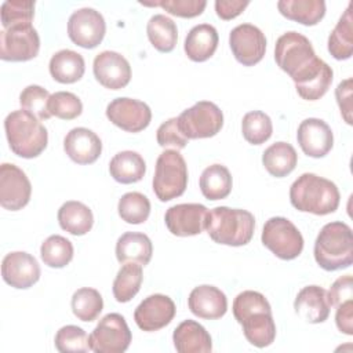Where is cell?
<instances>
[{
	"mask_svg": "<svg viewBox=\"0 0 353 353\" xmlns=\"http://www.w3.org/2000/svg\"><path fill=\"white\" fill-rule=\"evenodd\" d=\"M339 190L334 182L312 172L298 176L290 188V201L301 212L327 215L339 205Z\"/></svg>",
	"mask_w": 353,
	"mask_h": 353,
	"instance_id": "7a4b0ae2",
	"label": "cell"
},
{
	"mask_svg": "<svg viewBox=\"0 0 353 353\" xmlns=\"http://www.w3.org/2000/svg\"><path fill=\"white\" fill-rule=\"evenodd\" d=\"M200 190L207 200H222L232 192L233 179L229 170L222 164L207 167L200 175Z\"/></svg>",
	"mask_w": 353,
	"mask_h": 353,
	"instance_id": "d6a6232c",
	"label": "cell"
},
{
	"mask_svg": "<svg viewBox=\"0 0 353 353\" xmlns=\"http://www.w3.org/2000/svg\"><path fill=\"white\" fill-rule=\"evenodd\" d=\"M3 280L18 290H26L40 279V266L36 258L25 251L7 254L1 262Z\"/></svg>",
	"mask_w": 353,
	"mask_h": 353,
	"instance_id": "e0dca14e",
	"label": "cell"
},
{
	"mask_svg": "<svg viewBox=\"0 0 353 353\" xmlns=\"http://www.w3.org/2000/svg\"><path fill=\"white\" fill-rule=\"evenodd\" d=\"M240 325L247 341L256 347H266L276 338V324L272 312H255L247 316Z\"/></svg>",
	"mask_w": 353,
	"mask_h": 353,
	"instance_id": "f546056e",
	"label": "cell"
},
{
	"mask_svg": "<svg viewBox=\"0 0 353 353\" xmlns=\"http://www.w3.org/2000/svg\"><path fill=\"white\" fill-rule=\"evenodd\" d=\"M48 69L55 81L72 84L83 77L85 63L81 54L73 50H61L51 57Z\"/></svg>",
	"mask_w": 353,
	"mask_h": 353,
	"instance_id": "484cf974",
	"label": "cell"
},
{
	"mask_svg": "<svg viewBox=\"0 0 353 353\" xmlns=\"http://www.w3.org/2000/svg\"><path fill=\"white\" fill-rule=\"evenodd\" d=\"M40 256L48 268H65L73 259V244L63 236L52 234L41 243Z\"/></svg>",
	"mask_w": 353,
	"mask_h": 353,
	"instance_id": "d590c367",
	"label": "cell"
},
{
	"mask_svg": "<svg viewBox=\"0 0 353 353\" xmlns=\"http://www.w3.org/2000/svg\"><path fill=\"white\" fill-rule=\"evenodd\" d=\"M262 163L270 175L276 178H283L295 170L298 163V154L292 145L280 141L270 145L263 152Z\"/></svg>",
	"mask_w": 353,
	"mask_h": 353,
	"instance_id": "4dcf8cb0",
	"label": "cell"
},
{
	"mask_svg": "<svg viewBox=\"0 0 353 353\" xmlns=\"http://www.w3.org/2000/svg\"><path fill=\"white\" fill-rule=\"evenodd\" d=\"M330 307L327 291L319 285L303 287L294 301L295 313L312 324L324 323L330 316Z\"/></svg>",
	"mask_w": 353,
	"mask_h": 353,
	"instance_id": "7402d4cb",
	"label": "cell"
},
{
	"mask_svg": "<svg viewBox=\"0 0 353 353\" xmlns=\"http://www.w3.org/2000/svg\"><path fill=\"white\" fill-rule=\"evenodd\" d=\"M63 150L77 164H92L102 153V142L94 131L85 127H76L66 134Z\"/></svg>",
	"mask_w": 353,
	"mask_h": 353,
	"instance_id": "ffe728a7",
	"label": "cell"
},
{
	"mask_svg": "<svg viewBox=\"0 0 353 353\" xmlns=\"http://www.w3.org/2000/svg\"><path fill=\"white\" fill-rule=\"evenodd\" d=\"M50 112L62 120H73L83 112V103L77 95L69 91H58L50 97Z\"/></svg>",
	"mask_w": 353,
	"mask_h": 353,
	"instance_id": "ee69618b",
	"label": "cell"
},
{
	"mask_svg": "<svg viewBox=\"0 0 353 353\" xmlns=\"http://www.w3.org/2000/svg\"><path fill=\"white\" fill-rule=\"evenodd\" d=\"M190 312L205 320H216L225 316L228 310L226 295L216 287L203 284L192 290L188 298Z\"/></svg>",
	"mask_w": 353,
	"mask_h": 353,
	"instance_id": "44dd1931",
	"label": "cell"
},
{
	"mask_svg": "<svg viewBox=\"0 0 353 353\" xmlns=\"http://www.w3.org/2000/svg\"><path fill=\"white\" fill-rule=\"evenodd\" d=\"M314 259L328 272L346 269L353 263V233L347 223L335 221L324 225L314 241Z\"/></svg>",
	"mask_w": 353,
	"mask_h": 353,
	"instance_id": "5b68a950",
	"label": "cell"
},
{
	"mask_svg": "<svg viewBox=\"0 0 353 353\" xmlns=\"http://www.w3.org/2000/svg\"><path fill=\"white\" fill-rule=\"evenodd\" d=\"M58 222L65 232L73 236H83L91 230L94 215L84 203L70 200L59 207Z\"/></svg>",
	"mask_w": 353,
	"mask_h": 353,
	"instance_id": "4316f807",
	"label": "cell"
},
{
	"mask_svg": "<svg viewBox=\"0 0 353 353\" xmlns=\"http://www.w3.org/2000/svg\"><path fill=\"white\" fill-rule=\"evenodd\" d=\"M156 139L161 148L172 149V150L183 149L188 143V138L181 132V130L178 127L176 117L168 119L157 128Z\"/></svg>",
	"mask_w": 353,
	"mask_h": 353,
	"instance_id": "bcb514c9",
	"label": "cell"
},
{
	"mask_svg": "<svg viewBox=\"0 0 353 353\" xmlns=\"http://www.w3.org/2000/svg\"><path fill=\"white\" fill-rule=\"evenodd\" d=\"M106 23L102 14L94 8L76 10L68 21V36L79 47L95 48L105 37Z\"/></svg>",
	"mask_w": 353,
	"mask_h": 353,
	"instance_id": "8fae6325",
	"label": "cell"
},
{
	"mask_svg": "<svg viewBox=\"0 0 353 353\" xmlns=\"http://www.w3.org/2000/svg\"><path fill=\"white\" fill-rule=\"evenodd\" d=\"M208 210L199 203H183L170 207L164 215L167 229L178 237L196 236L205 228Z\"/></svg>",
	"mask_w": 353,
	"mask_h": 353,
	"instance_id": "2e32d148",
	"label": "cell"
},
{
	"mask_svg": "<svg viewBox=\"0 0 353 353\" xmlns=\"http://www.w3.org/2000/svg\"><path fill=\"white\" fill-rule=\"evenodd\" d=\"M352 84H353V80L349 77L341 81L335 90V98L341 109V114L343 116L347 124H352V91H353Z\"/></svg>",
	"mask_w": 353,
	"mask_h": 353,
	"instance_id": "c3c4849f",
	"label": "cell"
},
{
	"mask_svg": "<svg viewBox=\"0 0 353 353\" xmlns=\"http://www.w3.org/2000/svg\"><path fill=\"white\" fill-rule=\"evenodd\" d=\"M54 343L61 353H85L91 350L90 335L77 325H65L59 328L55 334Z\"/></svg>",
	"mask_w": 353,
	"mask_h": 353,
	"instance_id": "60d3db41",
	"label": "cell"
},
{
	"mask_svg": "<svg viewBox=\"0 0 353 353\" xmlns=\"http://www.w3.org/2000/svg\"><path fill=\"white\" fill-rule=\"evenodd\" d=\"M131 339L125 319L119 313H109L90 334V346L95 353H123L128 349Z\"/></svg>",
	"mask_w": 353,
	"mask_h": 353,
	"instance_id": "9c48e42d",
	"label": "cell"
},
{
	"mask_svg": "<svg viewBox=\"0 0 353 353\" xmlns=\"http://www.w3.org/2000/svg\"><path fill=\"white\" fill-rule=\"evenodd\" d=\"M72 312L81 321H94L103 309V299L95 288H79L72 296Z\"/></svg>",
	"mask_w": 353,
	"mask_h": 353,
	"instance_id": "8d00e7d4",
	"label": "cell"
},
{
	"mask_svg": "<svg viewBox=\"0 0 353 353\" xmlns=\"http://www.w3.org/2000/svg\"><path fill=\"white\" fill-rule=\"evenodd\" d=\"M32 185L26 174L15 164L0 165V204L4 210L19 211L30 200Z\"/></svg>",
	"mask_w": 353,
	"mask_h": 353,
	"instance_id": "4fadbf2b",
	"label": "cell"
},
{
	"mask_svg": "<svg viewBox=\"0 0 353 353\" xmlns=\"http://www.w3.org/2000/svg\"><path fill=\"white\" fill-rule=\"evenodd\" d=\"M335 323L341 332L353 335V301H346L336 307Z\"/></svg>",
	"mask_w": 353,
	"mask_h": 353,
	"instance_id": "f907efd6",
	"label": "cell"
},
{
	"mask_svg": "<svg viewBox=\"0 0 353 353\" xmlns=\"http://www.w3.org/2000/svg\"><path fill=\"white\" fill-rule=\"evenodd\" d=\"M328 52L338 61L349 59L353 54V18L352 3L336 22L328 37Z\"/></svg>",
	"mask_w": 353,
	"mask_h": 353,
	"instance_id": "1f68e13d",
	"label": "cell"
},
{
	"mask_svg": "<svg viewBox=\"0 0 353 353\" xmlns=\"http://www.w3.org/2000/svg\"><path fill=\"white\" fill-rule=\"evenodd\" d=\"M218 32L210 23H200L193 26L183 44L185 54L193 62H204L210 59L218 47Z\"/></svg>",
	"mask_w": 353,
	"mask_h": 353,
	"instance_id": "cb8c5ba5",
	"label": "cell"
},
{
	"mask_svg": "<svg viewBox=\"0 0 353 353\" xmlns=\"http://www.w3.org/2000/svg\"><path fill=\"white\" fill-rule=\"evenodd\" d=\"M117 211L124 222L139 225L149 218L150 201L145 194L139 192H128L119 200Z\"/></svg>",
	"mask_w": 353,
	"mask_h": 353,
	"instance_id": "74e56055",
	"label": "cell"
},
{
	"mask_svg": "<svg viewBox=\"0 0 353 353\" xmlns=\"http://www.w3.org/2000/svg\"><path fill=\"white\" fill-rule=\"evenodd\" d=\"M229 46L237 62L244 66H254L265 55L266 37L259 28L251 23H241L232 29Z\"/></svg>",
	"mask_w": 353,
	"mask_h": 353,
	"instance_id": "7c38bea8",
	"label": "cell"
},
{
	"mask_svg": "<svg viewBox=\"0 0 353 353\" xmlns=\"http://www.w3.org/2000/svg\"><path fill=\"white\" fill-rule=\"evenodd\" d=\"M178 127L188 139L211 138L223 125L222 110L210 101H200L185 109L178 117Z\"/></svg>",
	"mask_w": 353,
	"mask_h": 353,
	"instance_id": "ba28073f",
	"label": "cell"
},
{
	"mask_svg": "<svg viewBox=\"0 0 353 353\" xmlns=\"http://www.w3.org/2000/svg\"><path fill=\"white\" fill-rule=\"evenodd\" d=\"M152 254L153 245L145 233L125 232L117 239L116 258L120 263L132 262L145 266L150 262Z\"/></svg>",
	"mask_w": 353,
	"mask_h": 353,
	"instance_id": "d4e9b609",
	"label": "cell"
},
{
	"mask_svg": "<svg viewBox=\"0 0 353 353\" xmlns=\"http://www.w3.org/2000/svg\"><path fill=\"white\" fill-rule=\"evenodd\" d=\"M274 59L279 68L292 79L295 88L317 77L330 66L316 57L309 39L294 30L287 32L277 39L274 46Z\"/></svg>",
	"mask_w": 353,
	"mask_h": 353,
	"instance_id": "6da1fadb",
	"label": "cell"
},
{
	"mask_svg": "<svg viewBox=\"0 0 353 353\" xmlns=\"http://www.w3.org/2000/svg\"><path fill=\"white\" fill-rule=\"evenodd\" d=\"M34 17V1L7 0L1 4L0 18L4 29L32 25Z\"/></svg>",
	"mask_w": 353,
	"mask_h": 353,
	"instance_id": "ab89813d",
	"label": "cell"
},
{
	"mask_svg": "<svg viewBox=\"0 0 353 353\" xmlns=\"http://www.w3.org/2000/svg\"><path fill=\"white\" fill-rule=\"evenodd\" d=\"M40 37L32 25L15 26L0 32V58L11 62H25L37 57Z\"/></svg>",
	"mask_w": 353,
	"mask_h": 353,
	"instance_id": "30bf717a",
	"label": "cell"
},
{
	"mask_svg": "<svg viewBox=\"0 0 353 353\" xmlns=\"http://www.w3.org/2000/svg\"><path fill=\"white\" fill-rule=\"evenodd\" d=\"M277 8L283 17L305 26L317 25L325 15L323 0H280Z\"/></svg>",
	"mask_w": 353,
	"mask_h": 353,
	"instance_id": "83f0119b",
	"label": "cell"
},
{
	"mask_svg": "<svg viewBox=\"0 0 353 353\" xmlns=\"http://www.w3.org/2000/svg\"><path fill=\"white\" fill-rule=\"evenodd\" d=\"M176 307L174 301L163 294H153L145 298L134 312V320L137 325L146 332H153L168 325Z\"/></svg>",
	"mask_w": 353,
	"mask_h": 353,
	"instance_id": "9a60e30c",
	"label": "cell"
},
{
	"mask_svg": "<svg viewBox=\"0 0 353 353\" xmlns=\"http://www.w3.org/2000/svg\"><path fill=\"white\" fill-rule=\"evenodd\" d=\"M4 131L11 152L19 157H37L47 148V128L41 124V120L25 109L7 114Z\"/></svg>",
	"mask_w": 353,
	"mask_h": 353,
	"instance_id": "3957f363",
	"label": "cell"
},
{
	"mask_svg": "<svg viewBox=\"0 0 353 353\" xmlns=\"http://www.w3.org/2000/svg\"><path fill=\"white\" fill-rule=\"evenodd\" d=\"M172 342L179 353H210L212 350L210 334L194 320L182 321L174 330Z\"/></svg>",
	"mask_w": 353,
	"mask_h": 353,
	"instance_id": "603a6c76",
	"label": "cell"
},
{
	"mask_svg": "<svg viewBox=\"0 0 353 353\" xmlns=\"http://www.w3.org/2000/svg\"><path fill=\"white\" fill-rule=\"evenodd\" d=\"M92 72L105 88L120 90L131 80L130 62L116 51H102L94 58Z\"/></svg>",
	"mask_w": 353,
	"mask_h": 353,
	"instance_id": "ac0fdd59",
	"label": "cell"
},
{
	"mask_svg": "<svg viewBox=\"0 0 353 353\" xmlns=\"http://www.w3.org/2000/svg\"><path fill=\"white\" fill-rule=\"evenodd\" d=\"M296 139L302 152L313 159L328 154L334 146V134L330 125L316 117L305 119L296 131Z\"/></svg>",
	"mask_w": 353,
	"mask_h": 353,
	"instance_id": "d6986e66",
	"label": "cell"
},
{
	"mask_svg": "<svg viewBox=\"0 0 353 353\" xmlns=\"http://www.w3.org/2000/svg\"><path fill=\"white\" fill-rule=\"evenodd\" d=\"M109 172L113 179L120 183H135L143 178L146 172V164L138 152L123 150L114 154L110 160Z\"/></svg>",
	"mask_w": 353,
	"mask_h": 353,
	"instance_id": "f1b7e54d",
	"label": "cell"
},
{
	"mask_svg": "<svg viewBox=\"0 0 353 353\" xmlns=\"http://www.w3.org/2000/svg\"><path fill=\"white\" fill-rule=\"evenodd\" d=\"M241 132L248 143L261 145L272 137L273 124L265 112L252 110L244 114L241 121Z\"/></svg>",
	"mask_w": 353,
	"mask_h": 353,
	"instance_id": "f35d334b",
	"label": "cell"
},
{
	"mask_svg": "<svg viewBox=\"0 0 353 353\" xmlns=\"http://www.w3.org/2000/svg\"><path fill=\"white\" fill-rule=\"evenodd\" d=\"M143 6H156L168 14L181 18H194L203 14L207 1L204 0H159L153 3H142Z\"/></svg>",
	"mask_w": 353,
	"mask_h": 353,
	"instance_id": "f6af8a7d",
	"label": "cell"
},
{
	"mask_svg": "<svg viewBox=\"0 0 353 353\" xmlns=\"http://www.w3.org/2000/svg\"><path fill=\"white\" fill-rule=\"evenodd\" d=\"M153 192L160 201L182 196L188 186V165L178 150H164L156 161Z\"/></svg>",
	"mask_w": 353,
	"mask_h": 353,
	"instance_id": "8992f818",
	"label": "cell"
},
{
	"mask_svg": "<svg viewBox=\"0 0 353 353\" xmlns=\"http://www.w3.org/2000/svg\"><path fill=\"white\" fill-rule=\"evenodd\" d=\"M248 4L250 1H241V0H216L215 11L221 19L229 21L239 17Z\"/></svg>",
	"mask_w": 353,
	"mask_h": 353,
	"instance_id": "681fc988",
	"label": "cell"
},
{
	"mask_svg": "<svg viewBox=\"0 0 353 353\" xmlns=\"http://www.w3.org/2000/svg\"><path fill=\"white\" fill-rule=\"evenodd\" d=\"M204 229L215 243L240 247L251 241L255 229V218L247 210L215 207L208 211Z\"/></svg>",
	"mask_w": 353,
	"mask_h": 353,
	"instance_id": "277c9868",
	"label": "cell"
},
{
	"mask_svg": "<svg viewBox=\"0 0 353 353\" xmlns=\"http://www.w3.org/2000/svg\"><path fill=\"white\" fill-rule=\"evenodd\" d=\"M143 273L142 266L138 263H123L113 281V296L117 302L125 303L131 301L139 291Z\"/></svg>",
	"mask_w": 353,
	"mask_h": 353,
	"instance_id": "e575fe53",
	"label": "cell"
},
{
	"mask_svg": "<svg viewBox=\"0 0 353 353\" xmlns=\"http://www.w3.org/2000/svg\"><path fill=\"white\" fill-rule=\"evenodd\" d=\"M353 298V279L350 274H345L338 277L330 291L327 292V301L328 305L332 307H338L346 301H350Z\"/></svg>",
	"mask_w": 353,
	"mask_h": 353,
	"instance_id": "7dc6e473",
	"label": "cell"
},
{
	"mask_svg": "<svg viewBox=\"0 0 353 353\" xmlns=\"http://www.w3.org/2000/svg\"><path fill=\"white\" fill-rule=\"evenodd\" d=\"M262 243L277 258L295 259L303 250V237L298 228L284 216H273L262 229Z\"/></svg>",
	"mask_w": 353,
	"mask_h": 353,
	"instance_id": "52a82bcc",
	"label": "cell"
},
{
	"mask_svg": "<svg viewBox=\"0 0 353 353\" xmlns=\"http://www.w3.org/2000/svg\"><path fill=\"white\" fill-rule=\"evenodd\" d=\"M146 33L150 44L160 52H171L176 46V25L171 18L163 14H156L149 19Z\"/></svg>",
	"mask_w": 353,
	"mask_h": 353,
	"instance_id": "836d02e7",
	"label": "cell"
},
{
	"mask_svg": "<svg viewBox=\"0 0 353 353\" xmlns=\"http://www.w3.org/2000/svg\"><path fill=\"white\" fill-rule=\"evenodd\" d=\"M106 117L127 132H139L150 124L152 110L142 101L123 97L113 99L106 106Z\"/></svg>",
	"mask_w": 353,
	"mask_h": 353,
	"instance_id": "5bb4252c",
	"label": "cell"
},
{
	"mask_svg": "<svg viewBox=\"0 0 353 353\" xmlns=\"http://www.w3.org/2000/svg\"><path fill=\"white\" fill-rule=\"evenodd\" d=\"M50 92L37 85V84H32L28 85L26 88H23V91L19 95V103L22 106V109L28 110L29 113L34 114L39 120H48L52 114L50 112Z\"/></svg>",
	"mask_w": 353,
	"mask_h": 353,
	"instance_id": "b9f144b4",
	"label": "cell"
},
{
	"mask_svg": "<svg viewBox=\"0 0 353 353\" xmlns=\"http://www.w3.org/2000/svg\"><path fill=\"white\" fill-rule=\"evenodd\" d=\"M233 314L237 323L240 324L247 316L255 313V312H272L270 303L258 291H243L240 292L234 301H233Z\"/></svg>",
	"mask_w": 353,
	"mask_h": 353,
	"instance_id": "7bdbcfd3",
	"label": "cell"
}]
</instances>
